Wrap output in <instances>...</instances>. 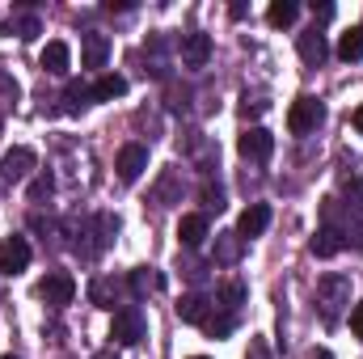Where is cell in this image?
<instances>
[{
  "label": "cell",
  "instance_id": "24",
  "mask_svg": "<svg viewBox=\"0 0 363 359\" xmlns=\"http://www.w3.org/2000/svg\"><path fill=\"white\" fill-rule=\"evenodd\" d=\"M174 194H178V170L169 165L165 178L157 182V190H152V203H157V207H174Z\"/></svg>",
  "mask_w": 363,
  "mask_h": 359
},
{
  "label": "cell",
  "instance_id": "39",
  "mask_svg": "<svg viewBox=\"0 0 363 359\" xmlns=\"http://www.w3.org/2000/svg\"><path fill=\"white\" fill-rule=\"evenodd\" d=\"M4 359H17V355H4Z\"/></svg>",
  "mask_w": 363,
  "mask_h": 359
},
{
  "label": "cell",
  "instance_id": "35",
  "mask_svg": "<svg viewBox=\"0 0 363 359\" xmlns=\"http://www.w3.org/2000/svg\"><path fill=\"white\" fill-rule=\"evenodd\" d=\"M241 110H245V118H250V114H262V110H267V101H262V97H254V101L245 97V106H241Z\"/></svg>",
  "mask_w": 363,
  "mask_h": 359
},
{
  "label": "cell",
  "instance_id": "18",
  "mask_svg": "<svg viewBox=\"0 0 363 359\" xmlns=\"http://www.w3.org/2000/svg\"><path fill=\"white\" fill-rule=\"evenodd\" d=\"M161 287H165V279H161L152 267H135V270H131V279H127L131 300H144L148 292H161Z\"/></svg>",
  "mask_w": 363,
  "mask_h": 359
},
{
  "label": "cell",
  "instance_id": "15",
  "mask_svg": "<svg viewBox=\"0 0 363 359\" xmlns=\"http://www.w3.org/2000/svg\"><path fill=\"white\" fill-rule=\"evenodd\" d=\"M123 300V283L114 279V275H97L89 283V304H97V309H114Z\"/></svg>",
  "mask_w": 363,
  "mask_h": 359
},
{
  "label": "cell",
  "instance_id": "28",
  "mask_svg": "<svg viewBox=\"0 0 363 359\" xmlns=\"http://www.w3.org/2000/svg\"><path fill=\"white\" fill-rule=\"evenodd\" d=\"M199 199H203V207H207V211H224V186H220V182H203V190H199ZM207 211H203V216H207Z\"/></svg>",
  "mask_w": 363,
  "mask_h": 359
},
{
  "label": "cell",
  "instance_id": "29",
  "mask_svg": "<svg viewBox=\"0 0 363 359\" xmlns=\"http://www.w3.org/2000/svg\"><path fill=\"white\" fill-rule=\"evenodd\" d=\"M347 216H351V220L363 228V178L347 186Z\"/></svg>",
  "mask_w": 363,
  "mask_h": 359
},
{
  "label": "cell",
  "instance_id": "37",
  "mask_svg": "<svg viewBox=\"0 0 363 359\" xmlns=\"http://www.w3.org/2000/svg\"><path fill=\"white\" fill-rule=\"evenodd\" d=\"M308 359H334V355H330L325 347H313V355H308Z\"/></svg>",
  "mask_w": 363,
  "mask_h": 359
},
{
  "label": "cell",
  "instance_id": "31",
  "mask_svg": "<svg viewBox=\"0 0 363 359\" xmlns=\"http://www.w3.org/2000/svg\"><path fill=\"white\" fill-rule=\"evenodd\" d=\"M51 190H55V178H51V174H38V178L30 182V203H43V199H51Z\"/></svg>",
  "mask_w": 363,
  "mask_h": 359
},
{
  "label": "cell",
  "instance_id": "38",
  "mask_svg": "<svg viewBox=\"0 0 363 359\" xmlns=\"http://www.w3.org/2000/svg\"><path fill=\"white\" fill-rule=\"evenodd\" d=\"M93 359H118V355H114V351H97Z\"/></svg>",
  "mask_w": 363,
  "mask_h": 359
},
{
  "label": "cell",
  "instance_id": "25",
  "mask_svg": "<svg viewBox=\"0 0 363 359\" xmlns=\"http://www.w3.org/2000/svg\"><path fill=\"white\" fill-rule=\"evenodd\" d=\"M203 330H207L211 338H228V334L237 330V313H224V309H220V313H211V317H207V326H203Z\"/></svg>",
  "mask_w": 363,
  "mask_h": 359
},
{
  "label": "cell",
  "instance_id": "30",
  "mask_svg": "<svg viewBox=\"0 0 363 359\" xmlns=\"http://www.w3.org/2000/svg\"><path fill=\"white\" fill-rule=\"evenodd\" d=\"M178 270L190 279V283H203V279H207V267H203L199 258H190V254H186V258L178 254Z\"/></svg>",
  "mask_w": 363,
  "mask_h": 359
},
{
  "label": "cell",
  "instance_id": "36",
  "mask_svg": "<svg viewBox=\"0 0 363 359\" xmlns=\"http://www.w3.org/2000/svg\"><path fill=\"white\" fill-rule=\"evenodd\" d=\"M351 123H355V131L363 136V101H359V110H355V118H351Z\"/></svg>",
  "mask_w": 363,
  "mask_h": 359
},
{
  "label": "cell",
  "instance_id": "19",
  "mask_svg": "<svg viewBox=\"0 0 363 359\" xmlns=\"http://www.w3.org/2000/svg\"><path fill=\"white\" fill-rule=\"evenodd\" d=\"M245 296H250V287H245L241 279H228V283L216 292V309H224V313H237V317H241V304H245Z\"/></svg>",
  "mask_w": 363,
  "mask_h": 359
},
{
  "label": "cell",
  "instance_id": "33",
  "mask_svg": "<svg viewBox=\"0 0 363 359\" xmlns=\"http://www.w3.org/2000/svg\"><path fill=\"white\" fill-rule=\"evenodd\" d=\"M351 334L363 338V300H359V304H351Z\"/></svg>",
  "mask_w": 363,
  "mask_h": 359
},
{
  "label": "cell",
  "instance_id": "26",
  "mask_svg": "<svg viewBox=\"0 0 363 359\" xmlns=\"http://www.w3.org/2000/svg\"><path fill=\"white\" fill-rule=\"evenodd\" d=\"M64 97H68V114H81L85 106H93V85H81V81H72Z\"/></svg>",
  "mask_w": 363,
  "mask_h": 359
},
{
  "label": "cell",
  "instance_id": "7",
  "mask_svg": "<svg viewBox=\"0 0 363 359\" xmlns=\"http://www.w3.org/2000/svg\"><path fill=\"white\" fill-rule=\"evenodd\" d=\"M30 241L26 237H4L0 241V275H21L30 267Z\"/></svg>",
  "mask_w": 363,
  "mask_h": 359
},
{
  "label": "cell",
  "instance_id": "16",
  "mask_svg": "<svg viewBox=\"0 0 363 359\" xmlns=\"http://www.w3.org/2000/svg\"><path fill=\"white\" fill-rule=\"evenodd\" d=\"M178 241L186 245V250H199V245L207 241V216H203V211L182 216L178 220Z\"/></svg>",
  "mask_w": 363,
  "mask_h": 359
},
{
  "label": "cell",
  "instance_id": "40",
  "mask_svg": "<svg viewBox=\"0 0 363 359\" xmlns=\"http://www.w3.org/2000/svg\"><path fill=\"white\" fill-rule=\"evenodd\" d=\"M194 359H207V355H194Z\"/></svg>",
  "mask_w": 363,
  "mask_h": 359
},
{
  "label": "cell",
  "instance_id": "20",
  "mask_svg": "<svg viewBox=\"0 0 363 359\" xmlns=\"http://www.w3.org/2000/svg\"><path fill=\"white\" fill-rule=\"evenodd\" d=\"M123 93H127V77L106 72V77H97V85H93V101H114V97H123Z\"/></svg>",
  "mask_w": 363,
  "mask_h": 359
},
{
  "label": "cell",
  "instance_id": "9",
  "mask_svg": "<svg viewBox=\"0 0 363 359\" xmlns=\"http://www.w3.org/2000/svg\"><path fill=\"white\" fill-rule=\"evenodd\" d=\"M296 51H300V60H304V68H321L325 60H330V43H325V34L313 26V30H304L300 38H296Z\"/></svg>",
  "mask_w": 363,
  "mask_h": 359
},
{
  "label": "cell",
  "instance_id": "17",
  "mask_svg": "<svg viewBox=\"0 0 363 359\" xmlns=\"http://www.w3.org/2000/svg\"><path fill=\"white\" fill-rule=\"evenodd\" d=\"M308 250H313L317 258H334V254H342V250H347V237H342L338 228L321 224V228H317V237L308 241Z\"/></svg>",
  "mask_w": 363,
  "mask_h": 359
},
{
  "label": "cell",
  "instance_id": "21",
  "mask_svg": "<svg viewBox=\"0 0 363 359\" xmlns=\"http://www.w3.org/2000/svg\"><path fill=\"white\" fill-rule=\"evenodd\" d=\"M237 258H241V237L237 233H220L216 237V263L220 267H233Z\"/></svg>",
  "mask_w": 363,
  "mask_h": 359
},
{
  "label": "cell",
  "instance_id": "32",
  "mask_svg": "<svg viewBox=\"0 0 363 359\" xmlns=\"http://www.w3.org/2000/svg\"><path fill=\"white\" fill-rule=\"evenodd\" d=\"M245 359H274L271 347H267V338H250V351H245Z\"/></svg>",
  "mask_w": 363,
  "mask_h": 359
},
{
  "label": "cell",
  "instance_id": "22",
  "mask_svg": "<svg viewBox=\"0 0 363 359\" xmlns=\"http://www.w3.org/2000/svg\"><path fill=\"white\" fill-rule=\"evenodd\" d=\"M338 60H363V26H351L342 38H338Z\"/></svg>",
  "mask_w": 363,
  "mask_h": 359
},
{
  "label": "cell",
  "instance_id": "34",
  "mask_svg": "<svg viewBox=\"0 0 363 359\" xmlns=\"http://www.w3.org/2000/svg\"><path fill=\"white\" fill-rule=\"evenodd\" d=\"M330 17H334V4H330V0L317 4V0H313V21H330Z\"/></svg>",
  "mask_w": 363,
  "mask_h": 359
},
{
  "label": "cell",
  "instance_id": "1",
  "mask_svg": "<svg viewBox=\"0 0 363 359\" xmlns=\"http://www.w3.org/2000/svg\"><path fill=\"white\" fill-rule=\"evenodd\" d=\"M317 309H321V321L325 326H338L342 321V309H351V275H321L317 279Z\"/></svg>",
  "mask_w": 363,
  "mask_h": 359
},
{
  "label": "cell",
  "instance_id": "4",
  "mask_svg": "<svg viewBox=\"0 0 363 359\" xmlns=\"http://www.w3.org/2000/svg\"><path fill=\"white\" fill-rule=\"evenodd\" d=\"M72 296H77V279H72L68 270H47V275L38 279V300H47L51 309L72 304Z\"/></svg>",
  "mask_w": 363,
  "mask_h": 359
},
{
  "label": "cell",
  "instance_id": "5",
  "mask_svg": "<svg viewBox=\"0 0 363 359\" xmlns=\"http://www.w3.org/2000/svg\"><path fill=\"white\" fill-rule=\"evenodd\" d=\"M237 148H241V157L245 161H254V165H267L274 157V136L267 127H245L241 131V140H237Z\"/></svg>",
  "mask_w": 363,
  "mask_h": 359
},
{
  "label": "cell",
  "instance_id": "13",
  "mask_svg": "<svg viewBox=\"0 0 363 359\" xmlns=\"http://www.w3.org/2000/svg\"><path fill=\"white\" fill-rule=\"evenodd\" d=\"M211 309H216V304H211L203 292H186V296L178 300V317L186 321V326H207Z\"/></svg>",
  "mask_w": 363,
  "mask_h": 359
},
{
  "label": "cell",
  "instance_id": "11",
  "mask_svg": "<svg viewBox=\"0 0 363 359\" xmlns=\"http://www.w3.org/2000/svg\"><path fill=\"white\" fill-rule=\"evenodd\" d=\"M114 170H118V178L123 182H140V174L148 170V148H144V144H127V148H118Z\"/></svg>",
  "mask_w": 363,
  "mask_h": 359
},
{
  "label": "cell",
  "instance_id": "10",
  "mask_svg": "<svg viewBox=\"0 0 363 359\" xmlns=\"http://www.w3.org/2000/svg\"><path fill=\"white\" fill-rule=\"evenodd\" d=\"M271 228V207L267 203H250L245 211H241V220H237V237L241 241H254V237H262Z\"/></svg>",
  "mask_w": 363,
  "mask_h": 359
},
{
  "label": "cell",
  "instance_id": "2",
  "mask_svg": "<svg viewBox=\"0 0 363 359\" xmlns=\"http://www.w3.org/2000/svg\"><path fill=\"white\" fill-rule=\"evenodd\" d=\"M321 123H325V106H321L317 97L300 93V97L291 101V110H287V131H291V136H313Z\"/></svg>",
  "mask_w": 363,
  "mask_h": 359
},
{
  "label": "cell",
  "instance_id": "6",
  "mask_svg": "<svg viewBox=\"0 0 363 359\" xmlns=\"http://www.w3.org/2000/svg\"><path fill=\"white\" fill-rule=\"evenodd\" d=\"M34 165H38L34 148L17 144V148H9V153L0 157V182H26V178H30V170H34Z\"/></svg>",
  "mask_w": 363,
  "mask_h": 359
},
{
  "label": "cell",
  "instance_id": "14",
  "mask_svg": "<svg viewBox=\"0 0 363 359\" xmlns=\"http://www.w3.org/2000/svg\"><path fill=\"white\" fill-rule=\"evenodd\" d=\"M38 64H43V72H51V77H68V64H72V51H68V43H64V38H51V43L43 47Z\"/></svg>",
  "mask_w": 363,
  "mask_h": 359
},
{
  "label": "cell",
  "instance_id": "27",
  "mask_svg": "<svg viewBox=\"0 0 363 359\" xmlns=\"http://www.w3.org/2000/svg\"><path fill=\"white\" fill-rule=\"evenodd\" d=\"M13 34H17L21 43H30V38L43 34V21H38L34 13H21V17H13Z\"/></svg>",
  "mask_w": 363,
  "mask_h": 359
},
{
  "label": "cell",
  "instance_id": "23",
  "mask_svg": "<svg viewBox=\"0 0 363 359\" xmlns=\"http://www.w3.org/2000/svg\"><path fill=\"white\" fill-rule=\"evenodd\" d=\"M300 17V4L296 0H274L271 9H267V21H271L274 30H283V26H291Z\"/></svg>",
  "mask_w": 363,
  "mask_h": 359
},
{
  "label": "cell",
  "instance_id": "3",
  "mask_svg": "<svg viewBox=\"0 0 363 359\" xmlns=\"http://www.w3.org/2000/svg\"><path fill=\"white\" fill-rule=\"evenodd\" d=\"M144 334H148V321H144V309H140V304H123V309H114L110 338H114L118 347H135Z\"/></svg>",
  "mask_w": 363,
  "mask_h": 359
},
{
  "label": "cell",
  "instance_id": "8",
  "mask_svg": "<svg viewBox=\"0 0 363 359\" xmlns=\"http://www.w3.org/2000/svg\"><path fill=\"white\" fill-rule=\"evenodd\" d=\"M178 51H182V64L186 68H207V60H211V34H203V30L182 34Z\"/></svg>",
  "mask_w": 363,
  "mask_h": 359
},
{
  "label": "cell",
  "instance_id": "12",
  "mask_svg": "<svg viewBox=\"0 0 363 359\" xmlns=\"http://www.w3.org/2000/svg\"><path fill=\"white\" fill-rule=\"evenodd\" d=\"M106 60H110V38L101 30H85L81 34V64L85 68H106Z\"/></svg>",
  "mask_w": 363,
  "mask_h": 359
}]
</instances>
